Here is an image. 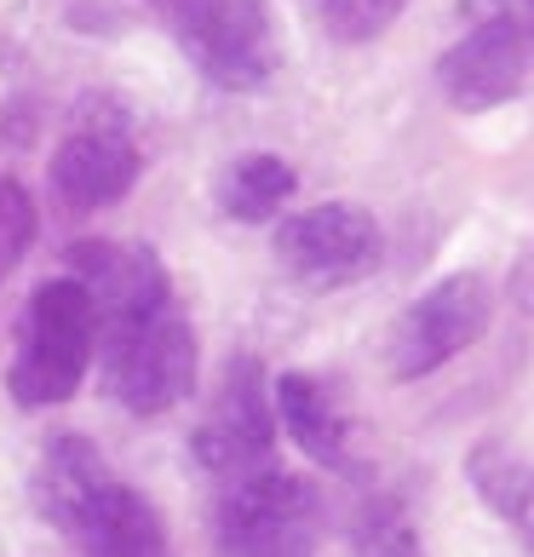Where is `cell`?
Masks as SVG:
<instances>
[{"instance_id":"obj_15","label":"cell","mask_w":534,"mask_h":557,"mask_svg":"<svg viewBox=\"0 0 534 557\" xmlns=\"http://www.w3.org/2000/svg\"><path fill=\"white\" fill-rule=\"evenodd\" d=\"M29 242H35V201L12 173H0V276L17 271Z\"/></svg>"},{"instance_id":"obj_1","label":"cell","mask_w":534,"mask_h":557,"mask_svg":"<svg viewBox=\"0 0 534 557\" xmlns=\"http://www.w3.org/2000/svg\"><path fill=\"white\" fill-rule=\"evenodd\" d=\"M35 506L87 557H167L156 506L121 483L87 437H52L35 471Z\"/></svg>"},{"instance_id":"obj_2","label":"cell","mask_w":534,"mask_h":557,"mask_svg":"<svg viewBox=\"0 0 534 557\" xmlns=\"http://www.w3.org/2000/svg\"><path fill=\"white\" fill-rule=\"evenodd\" d=\"M92 350H98V305L87 294V282L80 276L40 282L24 305V322H17V350L7 374L12 403L24 408L70 403L80 380H87Z\"/></svg>"},{"instance_id":"obj_10","label":"cell","mask_w":534,"mask_h":557,"mask_svg":"<svg viewBox=\"0 0 534 557\" xmlns=\"http://www.w3.org/2000/svg\"><path fill=\"white\" fill-rule=\"evenodd\" d=\"M144 173V156L127 133H110V127H87V133H70L64 144L52 150V168H47V184H52V201L64 213H104L115 208L121 196L138 184Z\"/></svg>"},{"instance_id":"obj_13","label":"cell","mask_w":534,"mask_h":557,"mask_svg":"<svg viewBox=\"0 0 534 557\" xmlns=\"http://www.w3.org/2000/svg\"><path fill=\"white\" fill-rule=\"evenodd\" d=\"M299 190V173L287 168L282 156H236L231 168L219 173V208L236 224H271Z\"/></svg>"},{"instance_id":"obj_14","label":"cell","mask_w":534,"mask_h":557,"mask_svg":"<svg viewBox=\"0 0 534 557\" xmlns=\"http://www.w3.org/2000/svg\"><path fill=\"white\" fill-rule=\"evenodd\" d=\"M322 29L339 40V47H368L402 17L408 0H311Z\"/></svg>"},{"instance_id":"obj_9","label":"cell","mask_w":534,"mask_h":557,"mask_svg":"<svg viewBox=\"0 0 534 557\" xmlns=\"http://www.w3.org/2000/svg\"><path fill=\"white\" fill-rule=\"evenodd\" d=\"M196 460L224 483L276 466V403L253 357H236L224 368V385L208 403V420L196 425Z\"/></svg>"},{"instance_id":"obj_6","label":"cell","mask_w":534,"mask_h":557,"mask_svg":"<svg viewBox=\"0 0 534 557\" xmlns=\"http://www.w3.org/2000/svg\"><path fill=\"white\" fill-rule=\"evenodd\" d=\"M322 506L305 478L264 466L253 478L224 483L213 506V552L219 557H316Z\"/></svg>"},{"instance_id":"obj_11","label":"cell","mask_w":534,"mask_h":557,"mask_svg":"<svg viewBox=\"0 0 534 557\" xmlns=\"http://www.w3.org/2000/svg\"><path fill=\"white\" fill-rule=\"evenodd\" d=\"M70 271L87 282V294L98 305V322H121V317H138V311H150V305L173 299L161 259L138 242H75Z\"/></svg>"},{"instance_id":"obj_5","label":"cell","mask_w":534,"mask_h":557,"mask_svg":"<svg viewBox=\"0 0 534 557\" xmlns=\"http://www.w3.org/2000/svg\"><path fill=\"white\" fill-rule=\"evenodd\" d=\"M144 7L224 92H253L282 64V40L264 0H144Z\"/></svg>"},{"instance_id":"obj_7","label":"cell","mask_w":534,"mask_h":557,"mask_svg":"<svg viewBox=\"0 0 534 557\" xmlns=\"http://www.w3.org/2000/svg\"><path fill=\"white\" fill-rule=\"evenodd\" d=\"M488 322H495V287L477 271H455L437 287L408 305L392 322V345H385V368H392L397 385H414L425 374H437L443 362H455L460 350H471Z\"/></svg>"},{"instance_id":"obj_8","label":"cell","mask_w":534,"mask_h":557,"mask_svg":"<svg viewBox=\"0 0 534 557\" xmlns=\"http://www.w3.org/2000/svg\"><path fill=\"white\" fill-rule=\"evenodd\" d=\"M276 259L305 287H351L368 271H380L385 236L380 219L357 201H322L276 224Z\"/></svg>"},{"instance_id":"obj_4","label":"cell","mask_w":534,"mask_h":557,"mask_svg":"<svg viewBox=\"0 0 534 557\" xmlns=\"http://www.w3.org/2000/svg\"><path fill=\"white\" fill-rule=\"evenodd\" d=\"M98 339H104V385L127 414L156 420L196 391L201 350L173 299L121 322H98Z\"/></svg>"},{"instance_id":"obj_12","label":"cell","mask_w":534,"mask_h":557,"mask_svg":"<svg viewBox=\"0 0 534 557\" xmlns=\"http://www.w3.org/2000/svg\"><path fill=\"white\" fill-rule=\"evenodd\" d=\"M276 425H287V437L299 443L305 460H316L327 471H351V420L334 397V385L311 368H287L276 374Z\"/></svg>"},{"instance_id":"obj_3","label":"cell","mask_w":534,"mask_h":557,"mask_svg":"<svg viewBox=\"0 0 534 557\" xmlns=\"http://www.w3.org/2000/svg\"><path fill=\"white\" fill-rule=\"evenodd\" d=\"M534 75V0H465V29L437 58V87L455 110L511 104Z\"/></svg>"}]
</instances>
